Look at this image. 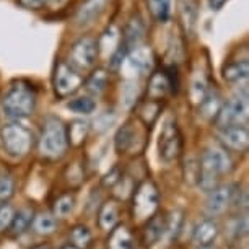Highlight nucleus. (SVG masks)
<instances>
[{"instance_id": "obj_1", "label": "nucleus", "mask_w": 249, "mask_h": 249, "mask_svg": "<svg viewBox=\"0 0 249 249\" xmlns=\"http://www.w3.org/2000/svg\"><path fill=\"white\" fill-rule=\"evenodd\" d=\"M233 170V160L225 148L210 147L207 148L199 161L197 184L202 191L210 192L218 187L220 176Z\"/></svg>"}, {"instance_id": "obj_2", "label": "nucleus", "mask_w": 249, "mask_h": 249, "mask_svg": "<svg viewBox=\"0 0 249 249\" xmlns=\"http://www.w3.org/2000/svg\"><path fill=\"white\" fill-rule=\"evenodd\" d=\"M37 96L33 85L25 80H15L10 83L2 96V107L5 114L13 119H25L36 111Z\"/></svg>"}, {"instance_id": "obj_3", "label": "nucleus", "mask_w": 249, "mask_h": 249, "mask_svg": "<svg viewBox=\"0 0 249 249\" xmlns=\"http://www.w3.org/2000/svg\"><path fill=\"white\" fill-rule=\"evenodd\" d=\"M37 148H39L41 157L48 160H59L65 155L69 148L67 125L59 117L48 116L44 119Z\"/></svg>"}, {"instance_id": "obj_4", "label": "nucleus", "mask_w": 249, "mask_h": 249, "mask_svg": "<svg viewBox=\"0 0 249 249\" xmlns=\"http://www.w3.org/2000/svg\"><path fill=\"white\" fill-rule=\"evenodd\" d=\"M0 142L8 157L23 158L33 148L35 135L26 125L20 122H10L0 129Z\"/></svg>"}, {"instance_id": "obj_5", "label": "nucleus", "mask_w": 249, "mask_h": 249, "mask_svg": "<svg viewBox=\"0 0 249 249\" xmlns=\"http://www.w3.org/2000/svg\"><path fill=\"white\" fill-rule=\"evenodd\" d=\"M182 134L175 117L164 121L158 135V157L164 163H173L181 157Z\"/></svg>"}, {"instance_id": "obj_6", "label": "nucleus", "mask_w": 249, "mask_h": 249, "mask_svg": "<svg viewBox=\"0 0 249 249\" xmlns=\"http://www.w3.org/2000/svg\"><path fill=\"white\" fill-rule=\"evenodd\" d=\"M100 55V43L95 37L83 36L77 39L69 53V65L78 73L87 72L95 67L96 59Z\"/></svg>"}, {"instance_id": "obj_7", "label": "nucleus", "mask_w": 249, "mask_h": 249, "mask_svg": "<svg viewBox=\"0 0 249 249\" xmlns=\"http://www.w3.org/2000/svg\"><path fill=\"white\" fill-rule=\"evenodd\" d=\"M160 205L158 187L152 181H143L137 186L132 196V213L137 220L152 218Z\"/></svg>"}, {"instance_id": "obj_8", "label": "nucleus", "mask_w": 249, "mask_h": 249, "mask_svg": "<svg viewBox=\"0 0 249 249\" xmlns=\"http://www.w3.org/2000/svg\"><path fill=\"white\" fill-rule=\"evenodd\" d=\"M248 93H238L233 98H230L227 103H223L218 116L215 117V124L218 129L231 127V125H246L248 124Z\"/></svg>"}, {"instance_id": "obj_9", "label": "nucleus", "mask_w": 249, "mask_h": 249, "mask_svg": "<svg viewBox=\"0 0 249 249\" xmlns=\"http://www.w3.org/2000/svg\"><path fill=\"white\" fill-rule=\"evenodd\" d=\"M54 91L59 98H67L73 95L75 91L80 90L83 85V75L78 73L77 70L72 69L67 62L59 60L54 69Z\"/></svg>"}, {"instance_id": "obj_10", "label": "nucleus", "mask_w": 249, "mask_h": 249, "mask_svg": "<svg viewBox=\"0 0 249 249\" xmlns=\"http://www.w3.org/2000/svg\"><path fill=\"white\" fill-rule=\"evenodd\" d=\"M218 139L225 150L233 152H246L249 147V132L246 125H231V127L218 129Z\"/></svg>"}, {"instance_id": "obj_11", "label": "nucleus", "mask_w": 249, "mask_h": 249, "mask_svg": "<svg viewBox=\"0 0 249 249\" xmlns=\"http://www.w3.org/2000/svg\"><path fill=\"white\" fill-rule=\"evenodd\" d=\"M233 202L231 186H218L213 191L209 192L205 202V210L209 215H220L228 209V205Z\"/></svg>"}, {"instance_id": "obj_12", "label": "nucleus", "mask_w": 249, "mask_h": 249, "mask_svg": "<svg viewBox=\"0 0 249 249\" xmlns=\"http://www.w3.org/2000/svg\"><path fill=\"white\" fill-rule=\"evenodd\" d=\"M111 0H83V3L78 7L77 15H75V21L78 26H88L93 21L103 15L106 10V5Z\"/></svg>"}, {"instance_id": "obj_13", "label": "nucleus", "mask_w": 249, "mask_h": 249, "mask_svg": "<svg viewBox=\"0 0 249 249\" xmlns=\"http://www.w3.org/2000/svg\"><path fill=\"white\" fill-rule=\"evenodd\" d=\"M125 60L137 72V75H147L148 72H152L155 57L150 48H147V46H139V48L129 51L127 55H125Z\"/></svg>"}, {"instance_id": "obj_14", "label": "nucleus", "mask_w": 249, "mask_h": 249, "mask_svg": "<svg viewBox=\"0 0 249 249\" xmlns=\"http://www.w3.org/2000/svg\"><path fill=\"white\" fill-rule=\"evenodd\" d=\"M178 17L186 35H194L197 18H199L197 0H178Z\"/></svg>"}, {"instance_id": "obj_15", "label": "nucleus", "mask_w": 249, "mask_h": 249, "mask_svg": "<svg viewBox=\"0 0 249 249\" xmlns=\"http://www.w3.org/2000/svg\"><path fill=\"white\" fill-rule=\"evenodd\" d=\"M218 233H220L218 223L212 218H205L196 227L194 234H192V241H194L199 248L212 246L213 241L218 236Z\"/></svg>"}, {"instance_id": "obj_16", "label": "nucleus", "mask_w": 249, "mask_h": 249, "mask_svg": "<svg viewBox=\"0 0 249 249\" xmlns=\"http://www.w3.org/2000/svg\"><path fill=\"white\" fill-rule=\"evenodd\" d=\"M249 77V62L248 59L233 60L223 67V80L230 85H246Z\"/></svg>"}, {"instance_id": "obj_17", "label": "nucleus", "mask_w": 249, "mask_h": 249, "mask_svg": "<svg viewBox=\"0 0 249 249\" xmlns=\"http://www.w3.org/2000/svg\"><path fill=\"white\" fill-rule=\"evenodd\" d=\"M147 227L143 230L142 241L145 246H153V244L160 243L164 238V231H166V217L155 213L152 218L147 220Z\"/></svg>"}, {"instance_id": "obj_18", "label": "nucleus", "mask_w": 249, "mask_h": 249, "mask_svg": "<svg viewBox=\"0 0 249 249\" xmlns=\"http://www.w3.org/2000/svg\"><path fill=\"white\" fill-rule=\"evenodd\" d=\"M145 37V25L142 21V18L139 15L137 17H132L125 26V35L122 37V43L125 44L127 51H132L135 48H139L140 43L143 41Z\"/></svg>"}, {"instance_id": "obj_19", "label": "nucleus", "mask_w": 249, "mask_h": 249, "mask_svg": "<svg viewBox=\"0 0 249 249\" xmlns=\"http://www.w3.org/2000/svg\"><path fill=\"white\" fill-rule=\"evenodd\" d=\"M137 129L132 122H125L122 127L117 130L114 137V147L117 153H125L129 150H132L137 142Z\"/></svg>"}, {"instance_id": "obj_20", "label": "nucleus", "mask_w": 249, "mask_h": 249, "mask_svg": "<svg viewBox=\"0 0 249 249\" xmlns=\"http://www.w3.org/2000/svg\"><path fill=\"white\" fill-rule=\"evenodd\" d=\"M119 222V205L116 200H107L98 212V225L105 231H112Z\"/></svg>"}, {"instance_id": "obj_21", "label": "nucleus", "mask_w": 249, "mask_h": 249, "mask_svg": "<svg viewBox=\"0 0 249 249\" xmlns=\"http://www.w3.org/2000/svg\"><path fill=\"white\" fill-rule=\"evenodd\" d=\"M222 106H223V101H222L220 93L217 90H212V88H210L209 93H207L204 98V101L199 105V109H200L202 117H205L207 121H215V117L218 116Z\"/></svg>"}, {"instance_id": "obj_22", "label": "nucleus", "mask_w": 249, "mask_h": 249, "mask_svg": "<svg viewBox=\"0 0 249 249\" xmlns=\"http://www.w3.org/2000/svg\"><path fill=\"white\" fill-rule=\"evenodd\" d=\"M33 218H35V212L30 207H23L18 212H15V217H13V222L8 228L12 236H21L23 233H26L30 227L33 225Z\"/></svg>"}, {"instance_id": "obj_23", "label": "nucleus", "mask_w": 249, "mask_h": 249, "mask_svg": "<svg viewBox=\"0 0 249 249\" xmlns=\"http://www.w3.org/2000/svg\"><path fill=\"white\" fill-rule=\"evenodd\" d=\"M83 83H85V88L90 95L101 96L103 93L106 91L107 83H109V73H107L105 69H96V70H93L90 77L87 78V82H83Z\"/></svg>"}, {"instance_id": "obj_24", "label": "nucleus", "mask_w": 249, "mask_h": 249, "mask_svg": "<svg viewBox=\"0 0 249 249\" xmlns=\"http://www.w3.org/2000/svg\"><path fill=\"white\" fill-rule=\"evenodd\" d=\"M161 111V101L153 100H143L137 105V116L143 121L145 125H152Z\"/></svg>"}, {"instance_id": "obj_25", "label": "nucleus", "mask_w": 249, "mask_h": 249, "mask_svg": "<svg viewBox=\"0 0 249 249\" xmlns=\"http://www.w3.org/2000/svg\"><path fill=\"white\" fill-rule=\"evenodd\" d=\"M33 230L41 236H49L57 230V218L49 212H41L33 218Z\"/></svg>"}, {"instance_id": "obj_26", "label": "nucleus", "mask_w": 249, "mask_h": 249, "mask_svg": "<svg viewBox=\"0 0 249 249\" xmlns=\"http://www.w3.org/2000/svg\"><path fill=\"white\" fill-rule=\"evenodd\" d=\"M106 249H132V234L125 227H116L107 239Z\"/></svg>"}, {"instance_id": "obj_27", "label": "nucleus", "mask_w": 249, "mask_h": 249, "mask_svg": "<svg viewBox=\"0 0 249 249\" xmlns=\"http://www.w3.org/2000/svg\"><path fill=\"white\" fill-rule=\"evenodd\" d=\"M91 231L87 225H75V227L70 230L69 239H70V246L77 248V249H88L91 244Z\"/></svg>"}, {"instance_id": "obj_28", "label": "nucleus", "mask_w": 249, "mask_h": 249, "mask_svg": "<svg viewBox=\"0 0 249 249\" xmlns=\"http://www.w3.org/2000/svg\"><path fill=\"white\" fill-rule=\"evenodd\" d=\"M209 82H207L205 75L202 72H196V75L192 77L191 82V100L196 106H199L202 101H204L205 95L209 93Z\"/></svg>"}, {"instance_id": "obj_29", "label": "nucleus", "mask_w": 249, "mask_h": 249, "mask_svg": "<svg viewBox=\"0 0 249 249\" xmlns=\"http://www.w3.org/2000/svg\"><path fill=\"white\" fill-rule=\"evenodd\" d=\"M88 122L87 121H73L72 124H70V127H67V139H69V145H75V147H78V145H82L85 142L87 135H88Z\"/></svg>"}, {"instance_id": "obj_30", "label": "nucleus", "mask_w": 249, "mask_h": 249, "mask_svg": "<svg viewBox=\"0 0 249 249\" xmlns=\"http://www.w3.org/2000/svg\"><path fill=\"white\" fill-rule=\"evenodd\" d=\"M75 209V196L73 194H62L54 200L53 215L55 218H67Z\"/></svg>"}, {"instance_id": "obj_31", "label": "nucleus", "mask_w": 249, "mask_h": 249, "mask_svg": "<svg viewBox=\"0 0 249 249\" xmlns=\"http://www.w3.org/2000/svg\"><path fill=\"white\" fill-rule=\"evenodd\" d=\"M150 15L155 21L164 23L170 17V0H145Z\"/></svg>"}, {"instance_id": "obj_32", "label": "nucleus", "mask_w": 249, "mask_h": 249, "mask_svg": "<svg viewBox=\"0 0 249 249\" xmlns=\"http://www.w3.org/2000/svg\"><path fill=\"white\" fill-rule=\"evenodd\" d=\"M67 106H69V109H72L73 112H77V114L88 116V114H91V112H95L96 101L93 100L91 96H78V98H75V100H70Z\"/></svg>"}, {"instance_id": "obj_33", "label": "nucleus", "mask_w": 249, "mask_h": 249, "mask_svg": "<svg viewBox=\"0 0 249 249\" xmlns=\"http://www.w3.org/2000/svg\"><path fill=\"white\" fill-rule=\"evenodd\" d=\"M15 212L17 210L13 209L10 204H7V202L0 205V233L7 231V230L10 228L13 217H15Z\"/></svg>"}, {"instance_id": "obj_34", "label": "nucleus", "mask_w": 249, "mask_h": 249, "mask_svg": "<svg viewBox=\"0 0 249 249\" xmlns=\"http://www.w3.org/2000/svg\"><path fill=\"white\" fill-rule=\"evenodd\" d=\"M15 192V181L12 176H0V200L5 202Z\"/></svg>"}, {"instance_id": "obj_35", "label": "nucleus", "mask_w": 249, "mask_h": 249, "mask_svg": "<svg viewBox=\"0 0 249 249\" xmlns=\"http://www.w3.org/2000/svg\"><path fill=\"white\" fill-rule=\"evenodd\" d=\"M114 114H112V111H106L105 114H101L98 119L95 121V125H96V130L98 132H105L111 127V124L114 122Z\"/></svg>"}, {"instance_id": "obj_36", "label": "nucleus", "mask_w": 249, "mask_h": 249, "mask_svg": "<svg viewBox=\"0 0 249 249\" xmlns=\"http://www.w3.org/2000/svg\"><path fill=\"white\" fill-rule=\"evenodd\" d=\"M53 2L54 0H18V3L28 10H41V8L51 5Z\"/></svg>"}, {"instance_id": "obj_37", "label": "nucleus", "mask_w": 249, "mask_h": 249, "mask_svg": "<svg viewBox=\"0 0 249 249\" xmlns=\"http://www.w3.org/2000/svg\"><path fill=\"white\" fill-rule=\"evenodd\" d=\"M227 2L228 0H209V5L212 10H220V8H222Z\"/></svg>"}, {"instance_id": "obj_38", "label": "nucleus", "mask_w": 249, "mask_h": 249, "mask_svg": "<svg viewBox=\"0 0 249 249\" xmlns=\"http://www.w3.org/2000/svg\"><path fill=\"white\" fill-rule=\"evenodd\" d=\"M33 249H51L49 246H46V244H39V246H35Z\"/></svg>"}, {"instance_id": "obj_39", "label": "nucleus", "mask_w": 249, "mask_h": 249, "mask_svg": "<svg viewBox=\"0 0 249 249\" xmlns=\"http://www.w3.org/2000/svg\"><path fill=\"white\" fill-rule=\"evenodd\" d=\"M200 249H215L213 246H207V248H200Z\"/></svg>"}, {"instance_id": "obj_40", "label": "nucleus", "mask_w": 249, "mask_h": 249, "mask_svg": "<svg viewBox=\"0 0 249 249\" xmlns=\"http://www.w3.org/2000/svg\"><path fill=\"white\" fill-rule=\"evenodd\" d=\"M64 249H77V248H73V246H65Z\"/></svg>"}]
</instances>
